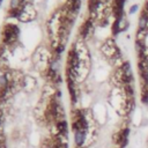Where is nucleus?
<instances>
[{"mask_svg": "<svg viewBox=\"0 0 148 148\" xmlns=\"http://www.w3.org/2000/svg\"><path fill=\"white\" fill-rule=\"evenodd\" d=\"M101 51H102V53H103L106 58H109L110 60H113V59H116V58L121 57L120 51H119L118 47L116 46L114 40L111 39V38H110V39H106V40L104 42V44H103L102 47H101Z\"/></svg>", "mask_w": 148, "mask_h": 148, "instance_id": "nucleus-1", "label": "nucleus"}, {"mask_svg": "<svg viewBox=\"0 0 148 148\" xmlns=\"http://www.w3.org/2000/svg\"><path fill=\"white\" fill-rule=\"evenodd\" d=\"M130 134H131V128L130 127H124L121 128L113 138L114 142L117 145H119L120 148H126L127 145H128V141H130Z\"/></svg>", "mask_w": 148, "mask_h": 148, "instance_id": "nucleus-2", "label": "nucleus"}, {"mask_svg": "<svg viewBox=\"0 0 148 148\" xmlns=\"http://www.w3.org/2000/svg\"><path fill=\"white\" fill-rule=\"evenodd\" d=\"M35 16H36L35 8L32 7V5L27 3V5H24V6L21 8L17 18H18L20 21H22V22H28V21H32V20L35 18Z\"/></svg>", "mask_w": 148, "mask_h": 148, "instance_id": "nucleus-3", "label": "nucleus"}, {"mask_svg": "<svg viewBox=\"0 0 148 148\" xmlns=\"http://www.w3.org/2000/svg\"><path fill=\"white\" fill-rule=\"evenodd\" d=\"M18 36V29L16 25L14 24H8L5 27V30H3V40L7 43V44H12L13 42L16 40Z\"/></svg>", "mask_w": 148, "mask_h": 148, "instance_id": "nucleus-4", "label": "nucleus"}, {"mask_svg": "<svg viewBox=\"0 0 148 148\" xmlns=\"http://www.w3.org/2000/svg\"><path fill=\"white\" fill-rule=\"evenodd\" d=\"M92 31V24H91V21H87L82 27H81V35L83 37H88L90 35V32Z\"/></svg>", "mask_w": 148, "mask_h": 148, "instance_id": "nucleus-5", "label": "nucleus"}, {"mask_svg": "<svg viewBox=\"0 0 148 148\" xmlns=\"http://www.w3.org/2000/svg\"><path fill=\"white\" fill-rule=\"evenodd\" d=\"M86 133L87 132H82V131H76L75 132V142L77 146L83 145L84 139H86Z\"/></svg>", "mask_w": 148, "mask_h": 148, "instance_id": "nucleus-6", "label": "nucleus"}, {"mask_svg": "<svg viewBox=\"0 0 148 148\" xmlns=\"http://www.w3.org/2000/svg\"><path fill=\"white\" fill-rule=\"evenodd\" d=\"M147 35H148V29H138V31H136V40L143 43V40L147 37Z\"/></svg>", "mask_w": 148, "mask_h": 148, "instance_id": "nucleus-7", "label": "nucleus"}, {"mask_svg": "<svg viewBox=\"0 0 148 148\" xmlns=\"http://www.w3.org/2000/svg\"><path fill=\"white\" fill-rule=\"evenodd\" d=\"M138 56H139V59H143V60L148 61V46L145 45L142 47V50L140 51V53H138Z\"/></svg>", "mask_w": 148, "mask_h": 148, "instance_id": "nucleus-8", "label": "nucleus"}, {"mask_svg": "<svg viewBox=\"0 0 148 148\" xmlns=\"http://www.w3.org/2000/svg\"><path fill=\"white\" fill-rule=\"evenodd\" d=\"M66 127H67V124H66V121H59L58 123V130H59V132L61 133V134H64V133H66Z\"/></svg>", "mask_w": 148, "mask_h": 148, "instance_id": "nucleus-9", "label": "nucleus"}, {"mask_svg": "<svg viewBox=\"0 0 148 148\" xmlns=\"http://www.w3.org/2000/svg\"><path fill=\"white\" fill-rule=\"evenodd\" d=\"M138 8H139L138 5H133V6L130 8V12H128V13H130V14H134V13L138 10Z\"/></svg>", "mask_w": 148, "mask_h": 148, "instance_id": "nucleus-10", "label": "nucleus"}, {"mask_svg": "<svg viewBox=\"0 0 148 148\" xmlns=\"http://www.w3.org/2000/svg\"><path fill=\"white\" fill-rule=\"evenodd\" d=\"M141 125H142L143 127H147V126H148V118H147V117H142V119H141Z\"/></svg>", "mask_w": 148, "mask_h": 148, "instance_id": "nucleus-11", "label": "nucleus"}, {"mask_svg": "<svg viewBox=\"0 0 148 148\" xmlns=\"http://www.w3.org/2000/svg\"><path fill=\"white\" fill-rule=\"evenodd\" d=\"M145 12H147L148 13V1L146 2V5H145Z\"/></svg>", "mask_w": 148, "mask_h": 148, "instance_id": "nucleus-12", "label": "nucleus"}, {"mask_svg": "<svg viewBox=\"0 0 148 148\" xmlns=\"http://www.w3.org/2000/svg\"><path fill=\"white\" fill-rule=\"evenodd\" d=\"M1 123H2V117L0 116V125H1Z\"/></svg>", "mask_w": 148, "mask_h": 148, "instance_id": "nucleus-13", "label": "nucleus"}, {"mask_svg": "<svg viewBox=\"0 0 148 148\" xmlns=\"http://www.w3.org/2000/svg\"><path fill=\"white\" fill-rule=\"evenodd\" d=\"M147 146H148V138H147Z\"/></svg>", "mask_w": 148, "mask_h": 148, "instance_id": "nucleus-14", "label": "nucleus"}]
</instances>
